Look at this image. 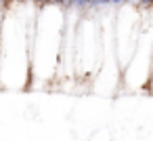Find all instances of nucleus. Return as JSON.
<instances>
[{
    "label": "nucleus",
    "mask_w": 153,
    "mask_h": 141,
    "mask_svg": "<svg viewBox=\"0 0 153 141\" xmlns=\"http://www.w3.org/2000/svg\"><path fill=\"white\" fill-rule=\"evenodd\" d=\"M32 2L36 7H46V4H51V0H32Z\"/></svg>",
    "instance_id": "obj_6"
},
{
    "label": "nucleus",
    "mask_w": 153,
    "mask_h": 141,
    "mask_svg": "<svg viewBox=\"0 0 153 141\" xmlns=\"http://www.w3.org/2000/svg\"><path fill=\"white\" fill-rule=\"evenodd\" d=\"M140 9H153V0H138Z\"/></svg>",
    "instance_id": "obj_5"
},
{
    "label": "nucleus",
    "mask_w": 153,
    "mask_h": 141,
    "mask_svg": "<svg viewBox=\"0 0 153 141\" xmlns=\"http://www.w3.org/2000/svg\"><path fill=\"white\" fill-rule=\"evenodd\" d=\"M30 36L23 30V21L15 15H7L0 26V80L9 88H25L32 74Z\"/></svg>",
    "instance_id": "obj_1"
},
{
    "label": "nucleus",
    "mask_w": 153,
    "mask_h": 141,
    "mask_svg": "<svg viewBox=\"0 0 153 141\" xmlns=\"http://www.w3.org/2000/svg\"><path fill=\"white\" fill-rule=\"evenodd\" d=\"M36 44L32 49V74H38L42 80H48L55 74L57 59L61 55L63 40V11L57 4L40 7L36 13Z\"/></svg>",
    "instance_id": "obj_2"
},
{
    "label": "nucleus",
    "mask_w": 153,
    "mask_h": 141,
    "mask_svg": "<svg viewBox=\"0 0 153 141\" xmlns=\"http://www.w3.org/2000/svg\"><path fill=\"white\" fill-rule=\"evenodd\" d=\"M51 4H57V7H63L65 0H51Z\"/></svg>",
    "instance_id": "obj_8"
},
{
    "label": "nucleus",
    "mask_w": 153,
    "mask_h": 141,
    "mask_svg": "<svg viewBox=\"0 0 153 141\" xmlns=\"http://www.w3.org/2000/svg\"><path fill=\"white\" fill-rule=\"evenodd\" d=\"M13 2H21L23 4V2H27V0H13Z\"/></svg>",
    "instance_id": "obj_10"
},
{
    "label": "nucleus",
    "mask_w": 153,
    "mask_h": 141,
    "mask_svg": "<svg viewBox=\"0 0 153 141\" xmlns=\"http://www.w3.org/2000/svg\"><path fill=\"white\" fill-rule=\"evenodd\" d=\"M63 7H69L74 11H90V9L101 7V0H65Z\"/></svg>",
    "instance_id": "obj_3"
},
{
    "label": "nucleus",
    "mask_w": 153,
    "mask_h": 141,
    "mask_svg": "<svg viewBox=\"0 0 153 141\" xmlns=\"http://www.w3.org/2000/svg\"><path fill=\"white\" fill-rule=\"evenodd\" d=\"M13 4V0H0V7H2V9H9Z\"/></svg>",
    "instance_id": "obj_7"
},
{
    "label": "nucleus",
    "mask_w": 153,
    "mask_h": 141,
    "mask_svg": "<svg viewBox=\"0 0 153 141\" xmlns=\"http://www.w3.org/2000/svg\"><path fill=\"white\" fill-rule=\"evenodd\" d=\"M109 4H126V0H101V7H109Z\"/></svg>",
    "instance_id": "obj_4"
},
{
    "label": "nucleus",
    "mask_w": 153,
    "mask_h": 141,
    "mask_svg": "<svg viewBox=\"0 0 153 141\" xmlns=\"http://www.w3.org/2000/svg\"><path fill=\"white\" fill-rule=\"evenodd\" d=\"M126 4H130V7H138V0H126Z\"/></svg>",
    "instance_id": "obj_9"
}]
</instances>
